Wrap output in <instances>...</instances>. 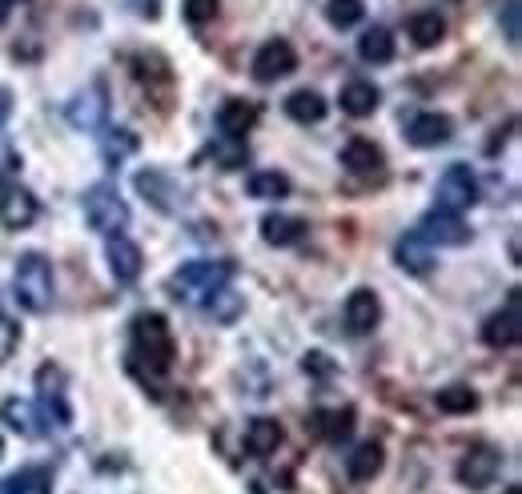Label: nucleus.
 Masks as SVG:
<instances>
[{
	"label": "nucleus",
	"instance_id": "obj_1",
	"mask_svg": "<svg viewBox=\"0 0 522 494\" xmlns=\"http://www.w3.org/2000/svg\"><path fill=\"white\" fill-rule=\"evenodd\" d=\"M237 274V266L229 258H201V262H185L181 270L169 274V294L181 306H205L221 286H229Z\"/></svg>",
	"mask_w": 522,
	"mask_h": 494
},
{
	"label": "nucleus",
	"instance_id": "obj_2",
	"mask_svg": "<svg viewBox=\"0 0 522 494\" xmlns=\"http://www.w3.org/2000/svg\"><path fill=\"white\" fill-rule=\"evenodd\" d=\"M177 358V342L173 330L165 322V314H137L133 318V366H149V374H169Z\"/></svg>",
	"mask_w": 522,
	"mask_h": 494
},
{
	"label": "nucleus",
	"instance_id": "obj_3",
	"mask_svg": "<svg viewBox=\"0 0 522 494\" xmlns=\"http://www.w3.org/2000/svg\"><path fill=\"white\" fill-rule=\"evenodd\" d=\"M13 298L29 314H45L53 306V266L41 254H25L13 270Z\"/></svg>",
	"mask_w": 522,
	"mask_h": 494
},
{
	"label": "nucleus",
	"instance_id": "obj_4",
	"mask_svg": "<svg viewBox=\"0 0 522 494\" xmlns=\"http://www.w3.org/2000/svg\"><path fill=\"white\" fill-rule=\"evenodd\" d=\"M85 221L97 229V233H121L125 225H129V205H125V197L117 193V185H109V181H101V185H93L89 193H85Z\"/></svg>",
	"mask_w": 522,
	"mask_h": 494
},
{
	"label": "nucleus",
	"instance_id": "obj_5",
	"mask_svg": "<svg viewBox=\"0 0 522 494\" xmlns=\"http://www.w3.org/2000/svg\"><path fill=\"white\" fill-rule=\"evenodd\" d=\"M37 410L45 414L49 430H53V426L65 430V426L73 422V410H69V398H65V370L53 366V362H45V366L37 370Z\"/></svg>",
	"mask_w": 522,
	"mask_h": 494
},
{
	"label": "nucleus",
	"instance_id": "obj_6",
	"mask_svg": "<svg viewBox=\"0 0 522 494\" xmlns=\"http://www.w3.org/2000/svg\"><path fill=\"white\" fill-rule=\"evenodd\" d=\"M478 201V177L470 173V165H450L442 177H438V209H450V213H462Z\"/></svg>",
	"mask_w": 522,
	"mask_h": 494
},
{
	"label": "nucleus",
	"instance_id": "obj_7",
	"mask_svg": "<svg viewBox=\"0 0 522 494\" xmlns=\"http://www.w3.org/2000/svg\"><path fill=\"white\" fill-rule=\"evenodd\" d=\"M298 69V53H294V45L290 41H266L257 49V57H253V77L261 81V85H270V81H282V77H290Z\"/></svg>",
	"mask_w": 522,
	"mask_h": 494
},
{
	"label": "nucleus",
	"instance_id": "obj_8",
	"mask_svg": "<svg viewBox=\"0 0 522 494\" xmlns=\"http://www.w3.org/2000/svg\"><path fill=\"white\" fill-rule=\"evenodd\" d=\"M37 213H41V205L25 185H17V181L0 185V225L5 229H29L37 221Z\"/></svg>",
	"mask_w": 522,
	"mask_h": 494
},
{
	"label": "nucleus",
	"instance_id": "obj_9",
	"mask_svg": "<svg viewBox=\"0 0 522 494\" xmlns=\"http://www.w3.org/2000/svg\"><path fill=\"white\" fill-rule=\"evenodd\" d=\"M105 258H109V270H113V278H117L121 286H133V282L141 278V270H145L141 245L129 241L125 233H109V241H105Z\"/></svg>",
	"mask_w": 522,
	"mask_h": 494
},
{
	"label": "nucleus",
	"instance_id": "obj_10",
	"mask_svg": "<svg viewBox=\"0 0 522 494\" xmlns=\"http://www.w3.org/2000/svg\"><path fill=\"white\" fill-rule=\"evenodd\" d=\"M502 470V454L494 446H470L458 462V482L470 490H486Z\"/></svg>",
	"mask_w": 522,
	"mask_h": 494
},
{
	"label": "nucleus",
	"instance_id": "obj_11",
	"mask_svg": "<svg viewBox=\"0 0 522 494\" xmlns=\"http://www.w3.org/2000/svg\"><path fill=\"white\" fill-rule=\"evenodd\" d=\"M105 117H109V93H105L101 81H93L85 93H77V97L69 101V121H73L77 129H85V133L105 129Z\"/></svg>",
	"mask_w": 522,
	"mask_h": 494
},
{
	"label": "nucleus",
	"instance_id": "obj_12",
	"mask_svg": "<svg viewBox=\"0 0 522 494\" xmlns=\"http://www.w3.org/2000/svg\"><path fill=\"white\" fill-rule=\"evenodd\" d=\"M418 233L430 245H466L470 241V229H466L462 213H450V209H438V205L418 221Z\"/></svg>",
	"mask_w": 522,
	"mask_h": 494
},
{
	"label": "nucleus",
	"instance_id": "obj_13",
	"mask_svg": "<svg viewBox=\"0 0 522 494\" xmlns=\"http://www.w3.org/2000/svg\"><path fill=\"white\" fill-rule=\"evenodd\" d=\"M518 338H522L518 290H510L506 310H498V314H490V318H486V326H482V342H486V346H494V350H510V346H518Z\"/></svg>",
	"mask_w": 522,
	"mask_h": 494
},
{
	"label": "nucleus",
	"instance_id": "obj_14",
	"mask_svg": "<svg viewBox=\"0 0 522 494\" xmlns=\"http://www.w3.org/2000/svg\"><path fill=\"white\" fill-rule=\"evenodd\" d=\"M450 133H454V125L446 113H414L406 121V141L418 149H438L450 141Z\"/></svg>",
	"mask_w": 522,
	"mask_h": 494
},
{
	"label": "nucleus",
	"instance_id": "obj_15",
	"mask_svg": "<svg viewBox=\"0 0 522 494\" xmlns=\"http://www.w3.org/2000/svg\"><path fill=\"white\" fill-rule=\"evenodd\" d=\"M261 109L253 101H241V97H229L221 109H217V129L225 141H245V133L257 125Z\"/></svg>",
	"mask_w": 522,
	"mask_h": 494
},
{
	"label": "nucleus",
	"instance_id": "obj_16",
	"mask_svg": "<svg viewBox=\"0 0 522 494\" xmlns=\"http://www.w3.org/2000/svg\"><path fill=\"white\" fill-rule=\"evenodd\" d=\"M354 406H338V410H314L310 414V422H306V430L314 434V438H322V442H346L350 434H354Z\"/></svg>",
	"mask_w": 522,
	"mask_h": 494
},
{
	"label": "nucleus",
	"instance_id": "obj_17",
	"mask_svg": "<svg viewBox=\"0 0 522 494\" xmlns=\"http://www.w3.org/2000/svg\"><path fill=\"white\" fill-rule=\"evenodd\" d=\"M394 262L406 270V274H430L434 270V245L418 233V229H410L406 237H398V245H394Z\"/></svg>",
	"mask_w": 522,
	"mask_h": 494
},
{
	"label": "nucleus",
	"instance_id": "obj_18",
	"mask_svg": "<svg viewBox=\"0 0 522 494\" xmlns=\"http://www.w3.org/2000/svg\"><path fill=\"white\" fill-rule=\"evenodd\" d=\"M342 169L354 173V177H378V173L386 169V157H382V149H378L374 141L354 137V141H346V149H342Z\"/></svg>",
	"mask_w": 522,
	"mask_h": 494
},
{
	"label": "nucleus",
	"instance_id": "obj_19",
	"mask_svg": "<svg viewBox=\"0 0 522 494\" xmlns=\"http://www.w3.org/2000/svg\"><path fill=\"white\" fill-rule=\"evenodd\" d=\"M137 189H141V193H145V201H149V205H157L161 213H177V209H181V201H177V197H181V189H177V185H173V177H169V173H161V169H141V173H137Z\"/></svg>",
	"mask_w": 522,
	"mask_h": 494
},
{
	"label": "nucleus",
	"instance_id": "obj_20",
	"mask_svg": "<svg viewBox=\"0 0 522 494\" xmlns=\"http://www.w3.org/2000/svg\"><path fill=\"white\" fill-rule=\"evenodd\" d=\"M382 322V302H378V294L374 290H354L350 298H346V330L350 334H370L374 326Z\"/></svg>",
	"mask_w": 522,
	"mask_h": 494
},
{
	"label": "nucleus",
	"instance_id": "obj_21",
	"mask_svg": "<svg viewBox=\"0 0 522 494\" xmlns=\"http://www.w3.org/2000/svg\"><path fill=\"white\" fill-rule=\"evenodd\" d=\"M0 418H5L17 434H25V438H45L49 434V422H45V414L37 410V402H21V398H9L5 406H0Z\"/></svg>",
	"mask_w": 522,
	"mask_h": 494
},
{
	"label": "nucleus",
	"instance_id": "obj_22",
	"mask_svg": "<svg viewBox=\"0 0 522 494\" xmlns=\"http://www.w3.org/2000/svg\"><path fill=\"white\" fill-rule=\"evenodd\" d=\"M282 438H286V430H282L278 418H253V422L245 426V450H249L253 458H270V454H278Z\"/></svg>",
	"mask_w": 522,
	"mask_h": 494
},
{
	"label": "nucleus",
	"instance_id": "obj_23",
	"mask_svg": "<svg viewBox=\"0 0 522 494\" xmlns=\"http://www.w3.org/2000/svg\"><path fill=\"white\" fill-rule=\"evenodd\" d=\"M382 466H386V450H382V442H362V446H354V454L346 458V474L354 478V482H374L378 474H382Z\"/></svg>",
	"mask_w": 522,
	"mask_h": 494
},
{
	"label": "nucleus",
	"instance_id": "obj_24",
	"mask_svg": "<svg viewBox=\"0 0 522 494\" xmlns=\"http://www.w3.org/2000/svg\"><path fill=\"white\" fill-rule=\"evenodd\" d=\"M261 237H266L270 245H278V250H286V245H298L306 237V221L286 217V213H266L261 217Z\"/></svg>",
	"mask_w": 522,
	"mask_h": 494
},
{
	"label": "nucleus",
	"instance_id": "obj_25",
	"mask_svg": "<svg viewBox=\"0 0 522 494\" xmlns=\"http://www.w3.org/2000/svg\"><path fill=\"white\" fill-rule=\"evenodd\" d=\"M342 113H350V117H374V109L382 105V93H378V85H370V81H350L346 89H342Z\"/></svg>",
	"mask_w": 522,
	"mask_h": 494
},
{
	"label": "nucleus",
	"instance_id": "obj_26",
	"mask_svg": "<svg viewBox=\"0 0 522 494\" xmlns=\"http://www.w3.org/2000/svg\"><path fill=\"white\" fill-rule=\"evenodd\" d=\"M0 494H53V474L45 466H25L9 478H0Z\"/></svg>",
	"mask_w": 522,
	"mask_h": 494
},
{
	"label": "nucleus",
	"instance_id": "obj_27",
	"mask_svg": "<svg viewBox=\"0 0 522 494\" xmlns=\"http://www.w3.org/2000/svg\"><path fill=\"white\" fill-rule=\"evenodd\" d=\"M358 57L370 61V65H386V61H394V33L382 29V25L366 29V33L358 37Z\"/></svg>",
	"mask_w": 522,
	"mask_h": 494
},
{
	"label": "nucleus",
	"instance_id": "obj_28",
	"mask_svg": "<svg viewBox=\"0 0 522 494\" xmlns=\"http://www.w3.org/2000/svg\"><path fill=\"white\" fill-rule=\"evenodd\" d=\"M286 113L298 121V125H318L326 117V97L314 93V89H298L286 97Z\"/></svg>",
	"mask_w": 522,
	"mask_h": 494
},
{
	"label": "nucleus",
	"instance_id": "obj_29",
	"mask_svg": "<svg viewBox=\"0 0 522 494\" xmlns=\"http://www.w3.org/2000/svg\"><path fill=\"white\" fill-rule=\"evenodd\" d=\"M406 33H410V41H414L418 49H434V45H442V37H446V21H442L438 13H414L410 25H406Z\"/></svg>",
	"mask_w": 522,
	"mask_h": 494
},
{
	"label": "nucleus",
	"instance_id": "obj_30",
	"mask_svg": "<svg viewBox=\"0 0 522 494\" xmlns=\"http://www.w3.org/2000/svg\"><path fill=\"white\" fill-rule=\"evenodd\" d=\"M137 133H129V129H105V137H101V157H105V165L109 169H117L125 157H133L137 153Z\"/></svg>",
	"mask_w": 522,
	"mask_h": 494
},
{
	"label": "nucleus",
	"instance_id": "obj_31",
	"mask_svg": "<svg viewBox=\"0 0 522 494\" xmlns=\"http://www.w3.org/2000/svg\"><path fill=\"white\" fill-rule=\"evenodd\" d=\"M245 189H249V197H257V201H282V197H290V177L278 173V169L253 173V177L245 181Z\"/></svg>",
	"mask_w": 522,
	"mask_h": 494
},
{
	"label": "nucleus",
	"instance_id": "obj_32",
	"mask_svg": "<svg viewBox=\"0 0 522 494\" xmlns=\"http://www.w3.org/2000/svg\"><path fill=\"white\" fill-rule=\"evenodd\" d=\"M133 77H137L141 85H149V89H153V81H161V85H169V89H173L169 61H165V57H157V53H137V57H133Z\"/></svg>",
	"mask_w": 522,
	"mask_h": 494
},
{
	"label": "nucleus",
	"instance_id": "obj_33",
	"mask_svg": "<svg viewBox=\"0 0 522 494\" xmlns=\"http://www.w3.org/2000/svg\"><path fill=\"white\" fill-rule=\"evenodd\" d=\"M434 402H438L442 414H470V410H478V394L470 386H446V390L434 394Z\"/></svg>",
	"mask_w": 522,
	"mask_h": 494
},
{
	"label": "nucleus",
	"instance_id": "obj_34",
	"mask_svg": "<svg viewBox=\"0 0 522 494\" xmlns=\"http://www.w3.org/2000/svg\"><path fill=\"white\" fill-rule=\"evenodd\" d=\"M241 310H245V302H241V294H233L229 286H221V290L205 302V314H209L213 322H233Z\"/></svg>",
	"mask_w": 522,
	"mask_h": 494
},
{
	"label": "nucleus",
	"instance_id": "obj_35",
	"mask_svg": "<svg viewBox=\"0 0 522 494\" xmlns=\"http://www.w3.org/2000/svg\"><path fill=\"white\" fill-rule=\"evenodd\" d=\"M362 17H366L362 0H330L326 5V21L334 29H354V25H362Z\"/></svg>",
	"mask_w": 522,
	"mask_h": 494
},
{
	"label": "nucleus",
	"instance_id": "obj_36",
	"mask_svg": "<svg viewBox=\"0 0 522 494\" xmlns=\"http://www.w3.org/2000/svg\"><path fill=\"white\" fill-rule=\"evenodd\" d=\"M21 346V326L9 318V314H0V366H5Z\"/></svg>",
	"mask_w": 522,
	"mask_h": 494
},
{
	"label": "nucleus",
	"instance_id": "obj_37",
	"mask_svg": "<svg viewBox=\"0 0 522 494\" xmlns=\"http://www.w3.org/2000/svg\"><path fill=\"white\" fill-rule=\"evenodd\" d=\"M217 17V0H185V21L189 25H209Z\"/></svg>",
	"mask_w": 522,
	"mask_h": 494
},
{
	"label": "nucleus",
	"instance_id": "obj_38",
	"mask_svg": "<svg viewBox=\"0 0 522 494\" xmlns=\"http://www.w3.org/2000/svg\"><path fill=\"white\" fill-rule=\"evenodd\" d=\"M502 29H506V41L518 45V37H522V29H518V0H506V5H502Z\"/></svg>",
	"mask_w": 522,
	"mask_h": 494
},
{
	"label": "nucleus",
	"instance_id": "obj_39",
	"mask_svg": "<svg viewBox=\"0 0 522 494\" xmlns=\"http://www.w3.org/2000/svg\"><path fill=\"white\" fill-rule=\"evenodd\" d=\"M302 366H306V374H322V378H330V374H334V362H330L326 354H318V350H314V354H306V362H302Z\"/></svg>",
	"mask_w": 522,
	"mask_h": 494
},
{
	"label": "nucleus",
	"instance_id": "obj_40",
	"mask_svg": "<svg viewBox=\"0 0 522 494\" xmlns=\"http://www.w3.org/2000/svg\"><path fill=\"white\" fill-rule=\"evenodd\" d=\"M9 113H13V93H9L5 85H0V125L9 121Z\"/></svg>",
	"mask_w": 522,
	"mask_h": 494
},
{
	"label": "nucleus",
	"instance_id": "obj_41",
	"mask_svg": "<svg viewBox=\"0 0 522 494\" xmlns=\"http://www.w3.org/2000/svg\"><path fill=\"white\" fill-rule=\"evenodd\" d=\"M17 5H21V0H0V25H5V21H9V13H13Z\"/></svg>",
	"mask_w": 522,
	"mask_h": 494
},
{
	"label": "nucleus",
	"instance_id": "obj_42",
	"mask_svg": "<svg viewBox=\"0 0 522 494\" xmlns=\"http://www.w3.org/2000/svg\"><path fill=\"white\" fill-rule=\"evenodd\" d=\"M141 13H145V17H157V5H153V0H145V5H141Z\"/></svg>",
	"mask_w": 522,
	"mask_h": 494
},
{
	"label": "nucleus",
	"instance_id": "obj_43",
	"mask_svg": "<svg viewBox=\"0 0 522 494\" xmlns=\"http://www.w3.org/2000/svg\"><path fill=\"white\" fill-rule=\"evenodd\" d=\"M502 494H522V486H506V490H502Z\"/></svg>",
	"mask_w": 522,
	"mask_h": 494
},
{
	"label": "nucleus",
	"instance_id": "obj_44",
	"mask_svg": "<svg viewBox=\"0 0 522 494\" xmlns=\"http://www.w3.org/2000/svg\"><path fill=\"white\" fill-rule=\"evenodd\" d=\"M0 458H5V438H0Z\"/></svg>",
	"mask_w": 522,
	"mask_h": 494
}]
</instances>
